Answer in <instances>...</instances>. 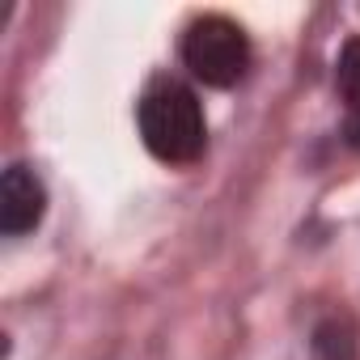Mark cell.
Returning a JSON list of instances; mask_svg holds the SVG:
<instances>
[{
	"instance_id": "cell-1",
	"label": "cell",
	"mask_w": 360,
	"mask_h": 360,
	"mask_svg": "<svg viewBox=\"0 0 360 360\" xmlns=\"http://www.w3.org/2000/svg\"><path fill=\"white\" fill-rule=\"evenodd\" d=\"M140 136L157 161L191 165L208 144L200 98L178 81H157L140 102Z\"/></svg>"
},
{
	"instance_id": "cell-2",
	"label": "cell",
	"mask_w": 360,
	"mask_h": 360,
	"mask_svg": "<svg viewBox=\"0 0 360 360\" xmlns=\"http://www.w3.org/2000/svg\"><path fill=\"white\" fill-rule=\"evenodd\" d=\"M183 64L191 68L195 81H204L212 89H229L250 68V39L229 18H217V13L200 18V22H191V30L183 39Z\"/></svg>"
},
{
	"instance_id": "cell-4",
	"label": "cell",
	"mask_w": 360,
	"mask_h": 360,
	"mask_svg": "<svg viewBox=\"0 0 360 360\" xmlns=\"http://www.w3.org/2000/svg\"><path fill=\"white\" fill-rule=\"evenodd\" d=\"M314 356L318 360H356V335L347 318H326L314 335Z\"/></svg>"
},
{
	"instance_id": "cell-5",
	"label": "cell",
	"mask_w": 360,
	"mask_h": 360,
	"mask_svg": "<svg viewBox=\"0 0 360 360\" xmlns=\"http://www.w3.org/2000/svg\"><path fill=\"white\" fill-rule=\"evenodd\" d=\"M335 85L343 94V102L352 110H360V39H347L339 51V68H335Z\"/></svg>"
},
{
	"instance_id": "cell-3",
	"label": "cell",
	"mask_w": 360,
	"mask_h": 360,
	"mask_svg": "<svg viewBox=\"0 0 360 360\" xmlns=\"http://www.w3.org/2000/svg\"><path fill=\"white\" fill-rule=\"evenodd\" d=\"M47 212V191L39 183V174L22 161H13L0 178V233L9 238H22L30 229H39Z\"/></svg>"
},
{
	"instance_id": "cell-6",
	"label": "cell",
	"mask_w": 360,
	"mask_h": 360,
	"mask_svg": "<svg viewBox=\"0 0 360 360\" xmlns=\"http://www.w3.org/2000/svg\"><path fill=\"white\" fill-rule=\"evenodd\" d=\"M343 136H347V144H352V148L360 153V110H356V115L347 119V127H343Z\"/></svg>"
}]
</instances>
